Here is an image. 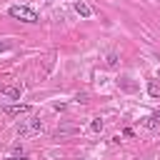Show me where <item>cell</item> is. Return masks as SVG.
Instances as JSON below:
<instances>
[{
    "label": "cell",
    "mask_w": 160,
    "mask_h": 160,
    "mask_svg": "<svg viewBox=\"0 0 160 160\" xmlns=\"http://www.w3.org/2000/svg\"><path fill=\"white\" fill-rule=\"evenodd\" d=\"M10 48H12V42H8V40H5V42H0V52H8Z\"/></svg>",
    "instance_id": "10"
},
{
    "label": "cell",
    "mask_w": 160,
    "mask_h": 160,
    "mask_svg": "<svg viewBox=\"0 0 160 160\" xmlns=\"http://www.w3.org/2000/svg\"><path fill=\"white\" fill-rule=\"evenodd\" d=\"M90 130H92V132H100V130H102V120H100V118L92 120V122H90Z\"/></svg>",
    "instance_id": "9"
},
{
    "label": "cell",
    "mask_w": 160,
    "mask_h": 160,
    "mask_svg": "<svg viewBox=\"0 0 160 160\" xmlns=\"http://www.w3.org/2000/svg\"><path fill=\"white\" fill-rule=\"evenodd\" d=\"M2 112H5V115H22V112H30V105H25V102L5 105V108H2Z\"/></svg>",
    "instance_id": "3"
},
{
    "label": "cell",
    "mask_w": 160,
    "mask_h": 160,
    "mask_svg": "<svg viewBox=\"0 0 160 160\" xmlns=\"http://www.w3.org/2000/svg\"><path fill=\"white\" fill-rule=\"evenodd\" d=\"M148 92H150L152 98H160V85H158V82H148Z\"/></svg>",
    "instance_id": "7"
},
{
    "label": "cell",
    "mask_w": 160,
    "mask_h": 160,
    "mask_svg": "<svg viewBox=\"0 0 160 160\" xmlns=\"http://www.w3.org/2000/svg\"><path fill=\"white\" fill-rule=\"evenodd\" d=\"M158 122H160V120H158L155 115H148V118H142V120H140V125H142V128H148V130L158 128Z\"/></svg>",
    "instance_id": "6"
},
{
    "label": "cell",
    "mask_w": 160,
    "mask_h": 160,
    "mask_svg": "<svg viewBox=\"0 0 160 160\" xmlns=\"http://www.w3.org/2000/svg\"><path fill=\"white\" fill-rule=\"evenodd\" d=\"M0 92H2L5 98H10V100H20V98H22V88H20V85H2Z\"/></svg>",
    "instance_id": "2"
},
{
    "label": "cell",
    "mask_w": 160,
    "mask_h": 160,
    "mask_svg": "<svg viewBox=\"0 0 160 160\" xmlns=\"http://www.w3.org/2000/svg\"><path fill=\"white\" fill-rule=\"evenodd\" d=\"M105 65H108V68H115V65H118V55H115V52H110V55L105 58Z\"/></svg>",
    "instance_id": "8"
},
{
    "label": "cell",
    "mask_w": 160,
    "mask_h": 160,
    "mask_svg": "<svg viewBox=\"0 0 160 160\" xmlns=\"http://www.w3.org/2000/svg\"><path fill=\"white\" fill-rule=\"evenodd\" d=\"M8 15L15 18V20H22V22H38V20H40L38 12H35L32 8H28V5H10V8H8Z\"/></svg>",
    "instance_id": "1"
},
{
    "label": "cell",
    "mask_w": 160,
    "mask_h": 160,
    "mask_svg": "<svg viewBox=\"0 0 160 160\" xmlns=\"http://www.w3.org/2000/svg\"><path fill=\"white\" fill-rule=\"evenodd\" d=\"M72 8H75V12H78L80 18H90V15H92V8H90L85 0H75V5H72Z\"/></svg>",
    "instance_id": "4"
},
{
    "label": "cell",
    "mask_w": 160,
    "mask_h": 160,
    "mask_svg": "<svg viewBox=\"0 0 160 160\" xmlns=\"http://www.w3.org/2000/svg\"><path fill=\"white\" fill-rule=\"evenodd\" d=\"M152 115H155V118H158V120H160V110H155V112H152Z\"/></svg>",
    "instance_id": "11"
},
{
    "label": "cell",
    "mask_w": 160,
    "mask_h": 160,
    "mask_svg": "<svg viewBox=\"0 0 160 160\" xmlns=\"http://www.w3.org/2000/svg\"><path fill=\"white\" fill-rule=\"evenodd\" d=\"M30 130H42V125H40L38 120H30V122H25V125L18 128V135H25V132H30Z\"/></svg>",
    "instance_id": "5"
}]
</instances>
